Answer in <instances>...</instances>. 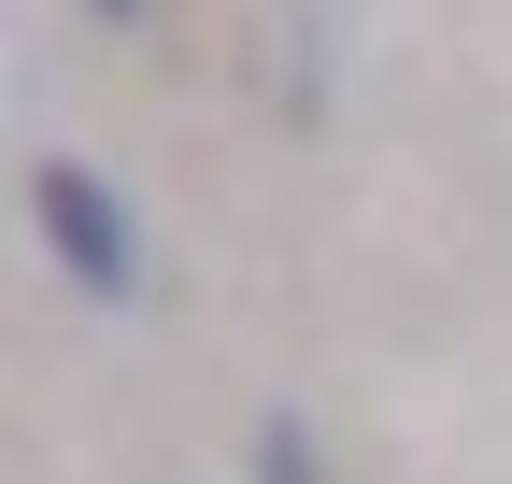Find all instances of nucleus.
I'll return each instance as SVG.
<instances>
[{
    "instance_id": "f257e3e1",
    "label": "nucleus",
    "mask_w": 512,
    "mask_h": 484,
    "mask_svg": "<svg viewBox=\"0 0 512 484\" xmlns=\"http://www.w3.org/2000/svg\"><path fill=\"white\" fill-rule=\"evenodd\" d=\"M29 214H43L57 271H72L86 299H143V242H128V214H114V186H100V171H72V157H57L43 186H29Z\"/></svg>"
},
{
    "instance_id": "f03ea898",
    "label": "nucleus",
    "mask_w": 512,
    "mask_h": 484,
    "mask_svg": "<svg viewBox=\"0 0 512 484\" xmlns=\"http://www.w3.org/2000/svg\"><path fill=\"white\" fill-rule=\"evenodd\" d=\"M100 15H128V0H100Z\"/></svg>"
}]
</instances>
